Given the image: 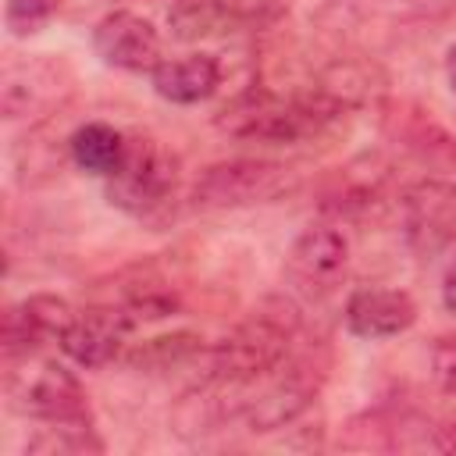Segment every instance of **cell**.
<instances>
[{
  "mask_svg": "<svg viewBox=\"0 0 456 456\" xmlns=\"http://www.w3.org/2000/svg\"><path fill=\"white\" fill-rule=\"evenodd\" d=\"M28 456H86V452H103V442L89 428V420H61L39 428L25 442Z\"/></svg>",
  "mask_w": 456,
  "mask_h": 456,
  "instance_id": "cell-16",
  "label": "cell"
},
{
  "mask_svg": "<svg viewBox=\"0 0 456 456\" xmlns=\"http://www.w3.org/2000/svg\"><path fill=\"white\" fill-rule=\"evenodd\" d=\"M125 146H128V135H121L118 128L103 125V121H86L82 128H75V135L68 139V150H71V160L89 171V175H114L121 157H125Z\"/></svg>",
  "mask_w": 456,
  "mask_h": 456,
  "instance_id": "cell-14",
  "label": "cell"
},
{
  "mask_svg": "<svg viewBox=\"0 0 456 456\" xmlns=\"http://www.w3.org/2000/svg\"><path fill=\"white\" fill-rule=\"evenodd\" d=\"M296 338H299L296 306L271 299L260 310H253L242 324H235L214 349L203 353V367H207L203 381L224 392L256 385L292 356Z\"/></svg>",
  "mask_w": 456,
  "mask_h": 456,
  "instance_id": "cell-1",
  "label": "cell"
},
{
  "mask_svg": "<svg viewBox=\"0 0 456 456\" xmlns=\"http://www.w3.org/2000/svg\"><path fill=\"white\" fill-rule=\"evenodd\" d=\"M338 103H331L324 93L317 96H278L267 89L242 93L217 114V128L235 139H256V142H299L317 135L331 118Z\"/></svg>",
  "mask_w": 456,
  "mask_h": 456,
  "instance_id": "cell-2",
  "label": "cell"
},
{
  "mask_svg": "<svg viewBox=\"0 0 456 456\" xmlns=\"http://www.w3.org/2000/svg\"><path fill=\"white\" fill-rule=\"evenodd\" d=\"M242 4L246 0H175L167 11V21L178 39H200L235 21L242 14Z\"/></svg>",
  "mask_w": 456,
  "mask_h": 456,
  "instance_id": "cell-15",
  "label": "cell"
},
{
  "mask_svg": "<svg viewBox=\"0 0 456 456\" xmlns=\"http://www.w3.org/2000/svg\"><path fill=\"white\" fill-rule=\"evenodd\" d=\"M406 224L417 246H438L456 224V189L442 182H424L406 196Z\"/></svg>",
  "mask_w": 456,
  "mask_h": 456,
  "instance_id": "cell-13",
  "label": "cell"
},
{
  "mask_svg": "<svg viewBox=\"0 0 456 456\" xmlns=\"http://www.w3.org/2000/svg\"><path fill=\"white\" fill-rule=\"evenodd\" d=\"M4 395L14 413H25L43 424L61 420H89V395L82 381L57 360L32 353L7 356Z\"/></svg>",
  "mask_w": 456,
  "mask_h": 456,
  "instance_id": "cell-3",
  "label": "cell"
},
{
  "mask_svg": "<svg viewBox=\"0 0 456 456\" xmlns=\"http://www.w3.org/2000/svg\"><path fill=\"white\" fill-rule=\"evenodd\" d=\"M442 303H445V310L456 317V260L445 267V274H442Z\"/></svg>",
  "mask_w": 456,
  "mask_h": 456,
  "instance_id": "cell-20",
  "label": "cell"
},
{
  "mask_svg": "<svg viewBox=\"0 0 456 456\" xmlns=\"http://www.w3.org/2000/svg\"><path fill=\"white\" fill-rule=\"evenodd\" d=\"M431 374L445 392H456V335H445L431 346Z\"/></svg>",
  "mask_w": 456,
  "mask_h": 456,
  "instance_id": "cell-19",
  "label": "cell"
},
{
  "mask_svg": "<svg viewBox=\"0 0 456 456\" xmlns=\"http://www.w3.org/2000/svg\"><path fill=\"white\" fill-rule=\"evenodd\" d=\"M417 321V303L403 289H356L346 303V328L360 338H395Z\"/></svg>",
  "mask_w": 456,
  "mask_h": 456,
  "instance_id": "cell-11",
  "label": "cell"
},
{
  "mask_svg": "<svg viewBox=\"0 0 456 456\" xmlns=\"http://www.w3.org/2000/svg\"><path fill=\"white\" fill-rule=\"evenodd\" d=\"M75 306L61 296H28L4 314V356L14 353H32L50 338H61L64 328L71 324Z\"/></svg>",
  "mask_w": 456,
  "mask_h": 456,
  "instance_id": "cell-10",
  "label": "cell"
},
{
  "mask_svg": "<svg viewBox=\"0 0 456 456\" xmlns=\"http://www.w3.org/2000/svg\"><path fill=\"white\" fill-rule=\"evenodd\" d=\"M445 78H449V89L456 93V43H452L449 53H445Z\"/></svg>",
  "mask_w": 456,
  "mask_h": 456,
  "instance_id": "cell-22",
  "label": "cell"
},
{
  "mask_svg": "<svg viewBox=\"0 0 456 456\" xmlns=\"http://www.w3.org/2000/svg\"><path fill=\"white\" fill-rule=\"evenodd\" d=\"M349 271V242L331 224L303 228L285 253V278L310 299L331 296Z\"/></svg>",
  "mask_w": 456,
  "mask_h": 456,
  "instance_id": "cell-6",
  "label": "cell"
},
{
  "mask_svg": "<svg viewBox=\"0 0 456 456\" xmlns=\"http://www.w3.org/2000/svg\"><path fill=\"white\" fill-rule=\"evenodd\" d=\"M435 449H442V452H456V420L435 428Z\"/></svg>",
  "mask_w": 456,
  "mask_h": 456,
  "instance_id": "cell-21",
  "label": "cell"
},
{
  "mask_svg": "<svg viewBox=\"0 0 456 456\" xmlns=\"http://www.w3.org/2000/svg\"><path fill=\"white\" fill-rule=\"evenodd\" d=\"M150 78H153L157 96H164L171 103H200L217 93L221 64L210 53H182V57L160 61L150 71Z\"/></svg>",
  "mask_w": 456,
  "mask_h": 456,
  "instance_id": "cell-12",
  "label": "cell"
},
{
  "mask_svg": "<svg viewBox=\"0 0 456 456\" xmlns=\"http://www.w3.org/2000/svg\"><path fill=\"white\" fill-rule=\"evenodd\" d=\"M207 349H203V338L192 335V331H175V335H160V338H150L142 342L135 353H128V363L132 367H142V370H171V367H185L192 360H200Z\"/></svg>",
  "mask_w": 456,
  "mask_h": 456,
  "instance_id": "cell-17",
  "label": "cell"
},
{
  "mask_svg": "<svg viewBox=\"0 0 456 456\" xmlns=\"http://www.w3.org/2000/svg\"><path fill=\"white\" fill-rule=\"evenodd\" d=\"M57 7H61V0H7L4 21H7L11 36H32L53 18Z\"/></svg>",
  "mask_w": 456,
  "mask_h": 456,
  "instance_id": "cell-18",
  "label": "cell"
},
{
  "mask_svg": "<svg viewBox=\"0 0 456 456\" xmlns=\"http://www.w3.org/2000/svg\"><path fill=\"white\" fill-rule=\"evenodd\" d=\"M178 178V160L150 135H128L125 157L114 175H107V200L125 214H153L164 207Z\"/></svg>",
  "mask_w": 456,
  "mask_h": 456,
  "instance_id": "cell-5",
  "label": "cell"
},
{
  "mask_svg": "<svg viewBox=\"0 0 456 456\" xmlns=\"http://www.w3.org/2000/svg\"><path fill=\"white\" fill-rule=\"evenodd\" d=\"M93 50L103 64L121 71H153L160 57V32L150 18L135 11H110L93 28Z\"/></svg>",
  "mask_w": 456,
  "mask_h": 456,
  "instance_id": "cell-9",
  "label": "cell"
},
{
  "mask_svg": "<svg viewBox=\"0 0 456 456\" xmlns=\"http://www.w3.org/2000/svg\"><path fill=\"white\" fill-rule=\"evenodd\" d=\"M132 317L121 303H110V306H89V310H75L71 324L64 328V335L57 338L61 353L68 360H75L78 367H107L121 356L125 349V338L132 331Z\"/></svg>",
  "mask_w": 456,
  "mask_h": 456,
  "instance_id": "cell-7",
  "label": "cell"
},
{
  "mask_svg": "<svg viewBox=\"0 0 456 456\" xmlns=\"http://www.w3.org/2000/svg\"><path fill=\"white\" fill-rule=\"evenodd\" d=\"M299 175L289 164L278 160H221L210 164L196 178V203L210 210H235V207H256V203H274L285 192H292Z\"/></svg>",
  "mask_w": 456,
  "mask_h": 456,
  "instance_id": "cell-4",
  "label": "cell"
},
{
  "mask_svg": "<svg viewBox=\"0 0 456 456\" xmlns=\"http://www.w3.org/2000/svg\"><path fill=\"white\" fill-rule=\"evenodd\" d=\"M71 93V71L61 61H21L4 71L0 103L4 118H43L50 107H61V100Z\"/></svg>",
  "mask_w": 456,
  "mask_h": 456,
  "instance_id": "cell-8",
  "label": "cell"
}]
</instances>
